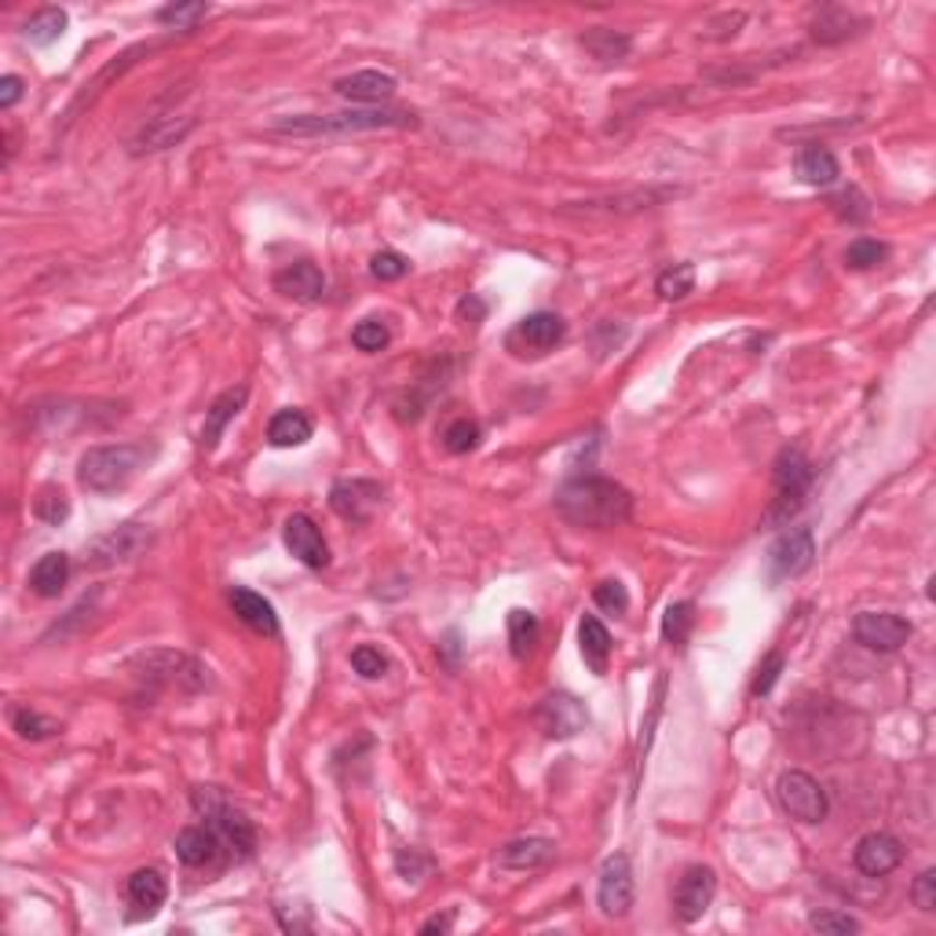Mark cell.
Listing matches in <instances>:
<instances>
[{
	"instance_id": "obj_15",
	"label": "cell",
	"mask_w": 936,
	"mask_h": 936,
	"mask_svg": "<svg viewBox=\"0 0 936 936\" xmlns=\"http://www.w3.org/2000/svg\"><path fill=\"white\" fill-rule=\"evenodd\" d=\"M384 490L374 479H341L330 490V509L347 523H366L374 509L381 506Z\"/></svg>"
},
{
	"instance_id": "obj_30",
	"label": "cell",
	"mask_w": 936,
	"mask_h": 936,
	"mask_svg": "<svg viewBox=\"0 0 936 936\" xmlns=\"http://www.w3.org/2000/svg\"><path fill=\"white\" fill-rule=\"evenodd\" d=\"M190 128H195V117H158V122L147 125L136 139H132V154L176 147V143L184 139Z\"/></svg>"
},
{
	"instance_id": "obj_20",
	"label": "cell",
	"mask_w": 936,
	"mask_h": 936,
	"mask_svg": "<svg viewBox=\"0 0 936 936\" xmlns=\"http://www.w3.org/2000/svg\"><path fill=\"white\" fill-rule=\"evenodd\" d=\"M176 856L184 867H212L216 860L227 856L220 838L206 823V826H184V831L176 834Z\"/></svg>"
},
{
	"instance_id": "obj_27",
	"label": "cell",
	"mask_w": 936,
	"mask_h": 936,
	"mask_svg": "<svg viewBox=\"0 0 936 936\" xmlns=\"http://www.w3.org/2000/svg\"><path fill=\"white\" fill-rule=\"evenodd\" d=\"M579 647H582L585 666H590L596 677H604L607 663H611V633H607V626L596 615H582V622H579Z\"/></svg>"
},
{
	"instance_id": "obj_2",
	"label": "cell",
	"mask_w": 936,
	"mask_h": 936,
	"mask_svg": "<svg viewBox=\"0 0 936 936\" xmlns=\"http://www.w3.org/2000/svg\"><path fill=\"white\" fill-rule=\"evenodd\" d=\"M374 128H417V117L410 111H395V106H363V111L293 114L271 122V132H279V136H347V132Z\"/></svg>"
},
{
	"instance_id": "obj_28",
	"label": "cell",
	"mask_w": 936,
	"mask_h": 936,
	"mask_svg": "<svg viewBox=\"0 0 936 936\" xmlns=\"http://www.w3.org/2000/svg\"><path fill=\"white\" fill-rule=\"evenodd\" d=\"M70 582V557L66 553H44L30 571V593L41 600H55Z\"/></svg>"
},
{
	"instance_id": "obj_26",
	"label": "cell",
	"mask_w": 936,
	"mask_h": 936,
	"mask_svg": "<svg viewBox=\"0 0 936 936\" xmlns=\"http://www.w3.org/2000/svg\"><path fill=\"white\" fill-rule=\"evenodd\" d=\"M863 27H867V22L852 15L849 8H823L820 15L809 22V33H812V41H820V44H842L849 38H856Z\"/></svg>"
},
{
	"instance_id": "obj_43",
	"label": "cell",
	"mask_w": 936,
	"mask_h": 936,
	"mask_svg": "<svg viewBox=\"0 0 936 936\" xmlns=\"http://www.w3.org/2000/svg\"><path fill=\"white\" fill-rule=\"evenodd\" d=\"M406 271H410V260L403 253H395V249H381V253H374V260H370V274H374L377 282H399L406 279Z\"/></svg>"
},
{
	"instance_id": "obj_6",
	"label": "cell",
	"mask_w": 936,
	"mask_h": 936,
	"mask_svg": "<svg viewBox=\"0 0 936 936\" xmlns=\"http://www.w3.org/2000/svg\"><path fill=\"white\" fill-rule=\"evenodd\" d=\"M776 798H779V805H783V812H790L801 823H823L826 812H831V798H826V790L820 787V779H812L809 772H801V768H790V772L779 776Z\"/></svg>"
},
{
	"instance_id": "obj_23",
	"label": "cell",
	"mask_w": 936,
	"mask_h": 936,
	"mask_svg": "<svg viewBox=\"0 0 936 936\" xmlns=\"http://www.w3.org/2000/svg\"><path fill=\"white\" fill-rule=\"evenodd\" d=\"M557 856V842L549 838H516V842L501 845L498 863L509 871H538Z\"/></svg>"
},
{
	"instance_id": "obj_22",
	"label": "cell",
	"mask_w": 936,
	"mask_h": 936,
	"mask_svg": "<svg viewBox=\"0 0 936 936\" xmlns=\"http://www.w3.org/2000/svg\"><path fill=\"white\" fill-rule=\"evenodd\" d=\"M246 399H249V388H246V384H238V388H227L223 395H216L212 406L206 410V425H201V447L216 450V443L223 439V428L231 425L238 414H242Z\"/></svg>"
},
{
	"instance_id": "obj_9",
	"label": "cell",
	"mask_w": 936,
	"mask_h": 936,
	"mask_svg": "<svg viewBox=\"0 0 936 936\" xmlns=\"http://www.w3.org/2000/svg\"><path fill=\"white\" fill-rule=\"evenodd\" d=\"M714 893H717V871L706 867V863H695L680 874L677 890H674V915L684 926H695L706 911L714 904Z\"/></svg>"
},
{
	"instance_id": "obj_21",
	"label": "cell",
	"mask_w": 936,
	"mask_h": 936,
	"mask_svg": "<svg viewBox=\"0 0 936 936\" xmlns=\"http://www.w3.org/2000/svg\"><path fill=\"white\" fill-rule=\"evenodd\" d=\"M227 600H231L235 615L242 618L249 630H257L260 637H279L282 626H279V615H274L271 600H263L260 593L246 590V585H235V590L227 593Z\"/></svg>"
},
{
	"instance_id": "obj_13",
	"label": "cell",
	"mask_w": 936,
	"mask_h": 936,
	"mask_svg": "<svg viewBox=\"0 0 936 936\" xmlns=\"http://www.w3.org/2000/svg\"><path fill=\"white\" fill-rule=\"evenodd\" d=\"M677 190H626V195H600V198H590V201H568L560 212L563 216H626V212H641V209H655L658 201H666V198H674Z\"/></svg>"
},
{
	"instance_id": "obj_41",
	"label": "cell",
	"mask_w": 936,
	"mask_h": 936,
	"mask_svg": "<svg viewBox=\"0 0 936 936\" xmlns=\"http://www.w3.org/2000/svg\"><path fill=\"white\" fill-rule=\"evenodd\" d=\"M209 4H201V0H195V4H169V8H162L158 11V22L162 27H176V30H195L201 19H209Z\"/></svg>"
},
{
	"instance_id": "obj_47",
	"label": "cell",
	"mask_w": 936,
	"mask_h": 936,
	"mask_svg": "<svg viewBox=\"0 0 936 936\" xmlns=\"http://www.w3.org/2000/svg\"><path fill=\"white\" fill-rule=\"evenodd\" d=\"M831 206H834V212H838V216H842V220H852V223H860L863 216L871 212V209H867V201H863V195H860L856 187L842 190V195H838V198L831 201Z\"/></svg>"
},
{
	"instance_id": "obj_49",
	"label": "cell",
	"mask_w": 936,
	"mask_h": 936,
	"mask_svg": "<svg viewBox=\"0 0 936 936\" xmlns=\"http://www.w3.org/2000/svg\"><path fill=\"white\" fill-rule=\"evenodd\" d=\"M19 100H22V77L4 74V77H0V106L11 111V106H15Z\"/></svg>"
},
{
	"instance_id": "obj_39",
	"label": "cell",
	"mask_w": 936,
	"mask_h": 936,
	"mask_svg": "<svg viewBox=\"0 0 936 936\" xmlns=\"http://www.w3.org/2000/svg\"><path fill=\"white\" fill-rule=\"evenodd\" d=\"M33 516H38L41 523L48 527H59V523H66V516H70V501L66 495L59 487H44L38 498H33Z\"/></svg>"
},
{
	"instance_id": "obj_34",
	"label": "cell",
	"mask_w": 936,
	"mask_h": 936,
	"mask_svg": "<svg viewBox=\"0 0 936 936\" xmlns=\"http://www.w3.org/2000/svg\"><path fill=\"white\" fill-rule=\"evenodd\" d=\"M695 290V268L691 263H669L666 271H658L655 293L663 300H684Z\"/></svg>"
},
{
	"instance_id": "obj_44",
	"label": "cell",
	"mask_w": 936,
	"mask_h": 936,
	"mask_svg": "<svg viewBox=\"0 0 936 936\" xmlns=\"http://www.w3.org/2000/svg\"><path fill=\"white\" fill-rule=\"evenodd\" d=\"M593 600H596V607L600 611H607V615H626L630 611V593H626V585H622L618 579H604L593 590Z\"/></svg>"
},
{
	"instance_id": "obj_17",
	"label": "cell",
	"mask_w": 936,
	"mask_h": 936,
	"mask_svg": "<svg viewBox=\"0 0 936 936\" xmlns=\"http://www.w3.org/2000/svg\"><path fill=\"white\" fill-rule=\"evenodd\" d=\"M150 527L143 523H122L114 527L111 534H103L100 542L92 545V563L95 568H114V563H128L136 560L143 549H150Z\"/></svg>"
},
{
	"instance_id": "obj_52",
	"label": "cell",
	"mask_w": 936,
	"mask_h": 936,
	"mask_svg": "<svg viewBox=\"0 0 936 936\" xmlns=\"http://www.w3.org/2000/svg\"><path fill=\"white\" fill-rule=\"evenodd\" d=\"M454 926V918L450 915H443V918H431V922H425L422 926V933H447Z\"/></svg>"
},
{
	"instance_id": "obj_18",
	"label": "cell",
	"mask_w": 936,
	"mask_h": 936,
	"mask_svg": "<svg viewBox=\"0 0 936 936\" xmlns=\"http://www.w3.org/2000/svg\"><path fill=\"white\" fill-rule=\"evenodd\" d=\"M274 293H282L285 300H297V304H315V300L326 293V274H322L311 260H293L274 274Z\"/></svg>"
},
{
	"instance_id": "obj_40",
	"label": "cell",
	"mask_w": 936,
	"mask_h": 936,
	"mask_svg": "<svg viewBox=\"0 0 936 936\" xmlns=\"http://www.w3.org/2000/svg\"><path fill=\"white\" fill-rule=\"evenodd\" d=\"M352 344L358 347V352H384V347L392 344L388 322H384V319H363L352 330Z\"/></svg>"
},
{
	"instance_id": "obj_12",
	"label": "cell",
	"mask_w": 936,
	"mask_h": 936,
	"mask_svg": "<svg viewBox=\"0 0 936 936\" xmlns=\"http://www.w3.org/2000/svg\"><path fill=\"white\" fill-rule=\"evenodd\" d=\"M534 725L542 728L549 739H574L579 731H585V725H590V710H585V706L574 699V695L553 691V695H545V699L538 703Z\"/></svg>"
},
{
	"instance_id": "obj_29",
	"label": "cell",
	"mask_w": 936,
	"mask_h": 936,
	"mask_svg": "<svg viewBox=\"0 0 936 936\" xmlns=\"http://www.w3.org/2000/svg\"><path fill=\"white\" fill-rule=\"evenodd\" d=\"M311 436H315V425H311V417L304 410H279L268 425V443L279 450L304 447Z\"/></svg>"
},
{
	"instance_id": "obj_36",
	"label": "cell",
	"mask_w": 936,
	"mask_h": 936,
	"mask_svg": "<svg viewBox=\"0 0 936 936\" xmlns=\"http://www.w3.org/2000/svg\"><path fill=\"white\" fill-rule=\"evenodd\" d=\"M885 260H890V246L878 242V238H856V242H849L845 249V268L852 271H871Z\"/></svg>"
},
{
	"instance_id": "obj_11",
	"label": "cell",
	"mask_w": 936,
	"mask_h": 936,
	"mask_svg": "<svg viewBox=\"0 0 936 936\" xmlns=\"http://www.w3.org/2000/svg\"><path fill=\"white\" fill-rule=\"evenodd\" d=\"M568 337V322L553 311H534L516 322V330L509 333V352L516 355H545Z\"/></svg>"
},
{
	"instance_id": "obj_1",
	"label": "cell",
	"mask_w": 936,
	"mask_h": 936,
	"mask_svg": "<svg viewBox=\"0 0 936 936\" xmlns=\"http://www.w3.org/2000/svg\"><path fill=\"white\" fill-rule=\"evenodd\" d=\"M557 512L574 527L611 531L633 512V495L607 476H571L557 487Z\"/></svg>"
},
{
	"instance_id": "obj_5",
	"label": "cell",
	"mask_w": 936,
	"mask_h": 936,
	"mask_svg": "<svg viewBox=\"0 0 936 936\" xmlns=\"http://www.w3.org/2000/svg\"><path fill=\"white\" fill-rule=\"evenodd\" d=\"M190 801H195L198 815L212 826L216 838H220V845H223L227 856H231V860H249V856H253L257 826H253V820H249L242 809L227 805L223 794L216 787H198Z\"/></svg>"
},
{
	"instance_id": "obj_31",
	"label": "cell",
	"mask_w": 936,
	"mask_h": 936,
	"mask_svg": "<svg viewBox=\"0 0 936 936\" xmlns=\"http://www.w3.org/2000/svg\"><path fill=\"white\" fill-rule=\"evenodd\" d=\"M798 176L805 179L809 187H831L838 184V176H842V165H838V158L826 147L812 143V147L798 154Z\"/></svg>"
},
{
	"instance_id": "obj_42",
	"label": "cell",
	"mask_w": 936,
	"mask_h": 936,
	"mask_svg": "<svg viewBox=\"0 0 936 936\" xmlns=\"http://www.w3.org/2000/svg\"><path fill=\"white\" fill-rule=\"evenodd\" d=\"M809 929L823 933V936H849V933H860V922L845 915V911H815L809 918Z\"/></svg>"
},
{
	"instance_id": "obj_8",
	"label": "cell",
	"mask_w": 936,
	"mask_h": 936,
	"mask_svg": "<svg viewBox=\"0 0 936 936\" xmlns=\"http://www.w3.org/2000/svg\"><path fill=\"white\" fill-rule=\"evenodd\" d=\"M911 633H915V626H911L907 618L893 615V611H860L856 622H852V637H856V644L871 647V652H882V655L899 652V647L911 641Z\"/></svg>"
},
{
	"instance_id": "obj_3",
	"label": "cell",
	"mask_w": 936,
	"mask_h": 936,
	"mask_svg": "<svg viewBox=\"0 0 936 936\" xmlns=\"http://www.w3.org/2000/svg\"><path fill=\"white\" fill-rule=\"evenodd\" d=\"M147 447L139 443H111V447H92L81 454L77 465V479L81 487L92 490V495H114V490H125L132 483V476L139 472L143 461H147Z\"/></svg>"
},
{
	"instance_id": "obj_45",
	"label": "cell",
	"mask_w": 936,
	"mask_h": 936,
	"mask_svg": "<svg viewBox=\"0 0 936 936\" xmlns=\"http://www.w3.org/2000/svg\"><path fill=\"white\" fill-rule=\"evenodd\" d=\"M783 666H787L783 652H768L765 655V663L758 666V674H753V684H750L753 699H765V695L776 688V680H779V674H783Z\"/></svg>"
},
{
	"instance_id": "obj_24",
	"label": "cell",
	"mask_w": 936,
	"mask_h": 936,
	"mask_svg": "<svg viewBox=\"0 0 936 936\" xmlns=\"http://www.w3.org/2000/svg\"><path fill=\"white\" fill-rule=\"evenodd\" d=\"M125 896L139 915H154V911L165 904V896H169V878H165L158 867H143L128 878Z\"/></svg>"
},
{
	"instance_id": "obj_4",
	"label": "cell",
	"mask_w": 936,
	"mask_h": 936,
	"mask_svg": "<svg viewBox=\"0 0 936 936\" xmlns=\"http://www.w3.org/2000/svg\"><path fill=\"white\" fill-rule=\"evenodd\" d=\"M772 487H776V498L761 516V527H768V531H772V527H787L794 520L812 490V465L798 447L779 450L776 468H772Z\"/></svg>"
},
{
	"instance_id": "obj_25",
	"label": "cell",
	"mask_w": 936,
	"mask_h": 936,
	"mask_svg": "<svg viewBox=\"0 0 936 936\" xmlns=\"http://www.w3.org/2000/svg\"><path fill=\"white\" fill-rule=\"evenodd\" d=\"M582 48L596 59L600 66H618V63H626V59H630L633 41H630V33H622V30L593 27V30L582 33Z\"/></svg>"
},
{
	"instance_id": "obj_16",
	"label": "cell",
	"mask_w": 936,
	"mask_h": 936,
	"mask_svg": "<svg viewBox=\"0 0 936 936\" xmlns=\"http://www.w3.org/2000/svg\"><path fill=\"white\" fill-rule=\"evenodd\" d=\"M282 538H285V549H290V553L300 563H304V568H311V571L330 568V542L322 538L319 523L311 520V516H304V512L290 516V520H285Z\"/></svg>"
},
{
	"instance_id": "obj_38",
	"label": "cell",
	"mask_w": 936,
	"mask_h": 936,
	"mask_svg": "<svg viewBox=\"0 0 936 936\" xmlns=\"http://www.w3.org/2000/svg\"><path fill=\"white\" fill-rule=\"evenodd\" d=\"M11 728H15L22 739H33V742L55 736V731H59V725L52 721V717L30 710V706H15V710H11Z\"/></svg>"
},
{
	"instance_id": "obj_10",
	"label": "cell",
	"mask_w": 936,
	"mask_h": 936,
	"mask_svg": "<svg viewBox=\"0 0 936 936\" xmlns=\"http://www.w3.org/2000/svg\"><path fill=\"white\" fill-rule=\"evenodd\" d=\"M815 563V534L812 527H794V531L779 534L776 545L768 549V571L772 582L779 579H798Z\"/></svg>"
},
{
	"instance_id": "obj_33",
	"label": "cell",
	"mask_w": 936,
	"mask_h": 936,
	"mask_svg": "<svg viewBox=\"0 0 936 936\" xmlns=\"http://www.w3.org/2000/svg\"><path fill=\"white\" fill-rule=\"evenodd\" d=\"M509 644H512L516 658H527V655L534 652V644H538V618L531 615V611H523V607L509 611Z\"/></svg>"
},
{
	"instance_id": "obj_7",
	"label": "cell",
	"mask_w": 936,
	"mask_h": 936,
	"mask_svg": "<svg viewBox=\"0 0 936 936\" xmlns=\"http://www.w3.org/2000/svg\"><path fill=\"white\" fill-rule=\"evenodd\" d=\"M633 899H637V882H633V863L626 852L604 860L596 882V907L604 918H626Z\"/></svg>"
},
{
	"instance_id": "obj_14",
	"label": "cell",
	"mask_w": 936,
	"mask_h": 936,
	"mask_svg": "<svg viewBox=\"0 0 936 936\" xmlns=\"http://www.w3.org/2000/svg\"><path fill=\"white\" fill-rule=\"evenodd\" d=\"M852 863H856V871L867 874V878H885V874H893L899 863H904V845H899V838L893 834L871 831L860 838L856 849H852Z\"/></svg>"
},
{
	"instance_id": "obj_37",
	"label": "cell",
	"mask_w": 936,
	"mask_h": 936,
	"mask_svg": "<svg viewBox=\"0 0 936 936\" xmlns=\"http://www.w3.org/2000/svg\"><path fill=\"white\" fill-rule=\"evenodd\" d=\"M479 425L472 422V417H454V422L443 428V450L447 454H468V450H476L479 447Z\"/></svg>"
},
{
	"instance_id": "obj_46",
	"label": "cell",
	"mask_w": 936,
	"mask_h": 936,
	"mask_svg": "<svg viewBox=\"0 0 936 936\" xmlns=\"http://www.w3.org/2000/svg\"><path fill=\"white\" fill-rule=\"evenodd\" d=\"M352 669H355L358 677L377 680V677L388 674V658H384L377 647L363 644V647H355V652H352Z\"/></svg>"
},
{
	"instance_id": "obj_35",
	"label": "cell",
	"mask_w": 936,
	"mask_h": 936,
	"mask_svg": "<svg viewBox=\"0 0 936 936\" xmlns=\"http://www.w3.org/2000/svg\"><path fill=\"white\" fill-rule=\"evenodd\" d=\"M691 626H695V604L691 600H677V604H669L663 615V641L674 647H684Z\"/></svg>"
},
{
	"instance_id": "obj_50",
	"label": "cell",
	"mask_w": 936,
	"mask_h": 936,
	"mask_svg": "<svg viewBox=\"0 0 936 936\" xmlns=\"http://www.w3.org/2000/svg\"><path fill=\"white\" fill-rule=\"evenodd\" d=\"M487 315V304L479 297H465L461 304H458V319H468V322H479Z\"/></svg>"
},
{
	"instance_id": "obj_51",
	"label": "cell",
	"mask_w": 936,
	"mask_h": 936,
	"mask_svg": "<svg viewBox=\"0 0 936 936\" xmlns=\"http://www.w3.org/2000/svg\"><path fill=\"white\" fill-rule=\"evenodd\" d=\"M439 652H443V658H447V666H458V655H461V644H458V633H447V641L439 644Z\"/></svg>"
},
{
	"instance_id": "obj_48",
	"label": "cell",
	"mask_w": 936,
	"mask_h": 936,
	"mask_svg": "<svg viewBox=\"0 0 936 936\" xmlns=\"http://www.w3.org/2000/svg\"><path fill=\"white\" fill-rule=\"evenodd\" d=\"M911 899H915V907L918 911H936V871L929 867V871H922L918 878H915V885H911Z\"/></svg>"
},
{
	"instance_id": "obj_19",
	"label": "cell",
	"mask_w": 936,
	"mask_h": 936,
	"mask_svg": "<svg viewBox=\"0 0 936 936\" xmlns=\"http://www.w3.org/2000/svg\"><path fill=\"white\" fill-rule=\"evenodd\" d=\"M333 92L344 95L352 103H366V106H381L395 95V77L381 74V70H355V74L341 77Z\"/></svg>"
},
{
	"instance_id": "obj_32",
	"label": "cell",
	"mask_w": 936,
	"mask_h": 936,
	"mask_svg": "<svg viewBox=\"0 0 936 936\" xmlns=\"http://www.w3.org/2000/svg\"><path fill=\"white\" fill-rule=\"evenodd\" d=\"M66 11L63 8H41L38 15H33L27 27H22V38H27L30 44H38V48H48V44H55L59 38L66 33Z\"/></svg>"
}]
</instances>
